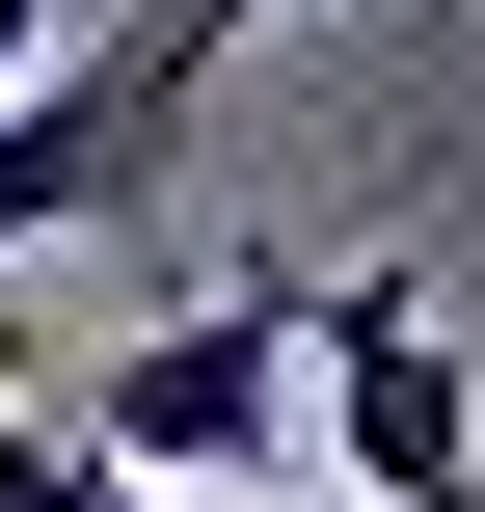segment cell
<instances>
[{
	"mask_svg": "<svg viewBox=\"0 0 485 512\" xmlns=\"http://www.w3.org/2000/svg\"><path fill=\"white\" fill-rule=\"evenodd\" d=\"M270 27H297V0H108V27H81L27 108H0V270H27V243H108V216H162L189 108H216Z\"/></svg>",
	"mask_w": 485,
	"mask_h": 512,
	"instance_id": "6da1fadb",
	"label": "cell"
},
{
	"mask_svg": "<svg viewBox=\"0 0 485 512\" xmlns=\"http://www.w3.org/2000/svg\"><path fill=\"white\" fill-rule=\"evenodd\" d=\"M297 378H324V297H297V270H243V297L135 324V351L81 378V432H108V459H135L162 512H243L270 459H297Z\"/></svg>",
	"mask_w": 485,
	"mask_h": 512,
	"instance_id": "7a4b0ae2",
	"label": "cell"
},
{
	"mask_svg": "<svg viewBox=\"0 0 485 512\" xmlns=\"http://www.w3.org/2000/svg\"><path fill=\"white\" fill-rule=\"evenodd\" d=\"M324 459L378 512H485V378L432 324V270H324Z\"/></svg>",
	"mask_w": 485,
	"mask_h": 512,
	"instance_id": "3957f363",
	"label": "cell"
},
{
	"mask_svg": "<svg viewBox=\"0 0 485 512\" xmlns=\"http://www.w3.org/2000/svg\"><path fill=\"white\" fill-rule=\"evenodd\" d=\"M0 512H108V432H81V405H27V432H0Z\"/></svg>",
	"mask_w": 485,
	"mask_h": 512,
	"instance_id": "277c9868",
	"label": "cell"
},
{
	"mask_svg": "<svg viewBox=\"0 0 485 512\" xmlns=\"http://www.w3.org/2000/svg\"><path fill=\"white\" fill-rule=\"evenodd\" d=\"M81 27H108V0H0V108H27V81H54Z\"/></svg>",
	"mask_w": 485,
	"mask_h": 512,
	"instance_id": "5b68a950",
	"label": "cell"
}]
</instances>
